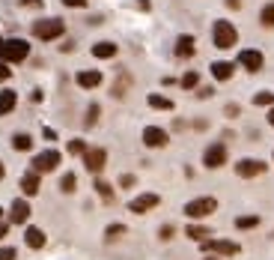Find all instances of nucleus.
Returning <instances> with one entry per match:
<instances>
[{
    "label": "nucleus",
    "instance_id": "2",
    "mask_svg": "<svg viewBox=\"0 0 274 260\" xmlns=\"http://www.w3.org/2000/svg\"><path fill=\"white\" fill-rule=\"evenodd\" d=\"M212 42H215V48H233L236 42H239V33H236V27L230 24V21H215V27H212Z\"/></svg>",
    "mask_w": 274,
    "mask_h": 260
},
{
    "label": "nucleus",
    "instance_id": "12",
    "mask_svg": "<svg viewBox=\"0 0 274 260\" xmlns=\"http://www.w3.org/2000/svg\"><path fill=\"white\" fill-rule=\"evenodd\" d=\"M239 63H241L247 72H259L265 60H262V54H259V51H254V48H244V51L239 54Z\"/></svg>",
    "mask_w": 274,
    "mask_h": 260
},
{
    "label": "nucleus",
    "instance_id": "21",
    "mask_svg": "<svg viewBox=\"0 0 274 260\" xmlns=\"http://www.w3.org/2000/svg\"><path fill=\"white\" fill-rule=\"evenodd\" d=\"M185 233H188L191 239H197V243H203L206 236H212V230L203 227V225H188V227H185Z\"/></svg>",
    "mask_w": 274,
    "mask_h": 260
},
{
    "label": "nucleus",
    "instance_id": "7",
    "mask_svg": "<svg viewBox=\"0 0 274 260\" xmlns=\"http://www.w3.org/2000/svg\"><path fill=\"white\" fill-rule=\"evenodd\" d=\"M203 165L206 168H221V165H226V147L223 144H212V147H206L203 153Z\"/></svg>",
    "mask_w": 274,
    "mask_h": 260
},
{
    "label": "nucleus",
    "instance_id": "46",
    "mask_svg": "<svg viewBox=\"0 0 274 260\" xmlns=\"http://www.w3.org/2000/svg\"><path fill=\"white\" fill-rule=\"evenodd\" d=\"M0 215H3V209H0Z\"/></svg>",
    "mask_w": 274,
    "mask_h": 260
},
{
    "label": "nucleus",
    "instance_id": "18",
    "mask_svg": "<svg viewBox=\"0 0 274 260\" xmlns=\"http://www.w3.org/2000/svg\"><path fill=\"white\" fill-rule=\"evenodd\" d=\"M15 105H18L15 90H3V93H0V117L9 114V111H15Z\"/></svg>",
    "mask_w": 274,
    "mask_h": 260
},
{
    "label": "nucleus",
    "instance_id": "24",
    "mask_svg": "<svg viewBox=\"0 0 274 260\" xmlns=\"http://www.w3.org/2000/svg\"><path fill=\"white\" fill-rule=\"evenodd\" d=\"M93 189H96V194L102 197L104 204H110V201H113V189H110L104 179H96V186H93Z\"/></svg>",
    "mask_w": 274,
    "mask_h": 260
},
{
    "label": "nucleus",
    "instance_id": "45",
    "mask_svg": "<svg viewBox=\"0 0 274 260\" xmlns=\"http://www.w3.org/2000/svg\"><path fill=\"white\" fill-rule=\"evenodd\" d=\"M206 260H221V257H206Z\"/></svg>",
    "mask_w": 274,
    "mask_h": 260
},
{
    "label": "nucleus",
    "instance_id": "43",
    "mask_svg": "<svg viewBox=\"0 0 274 260\" xmlns=\"http://www.w3.org/2000/svg\"><path fill=\"white\" fill-rule=\"evenodd\" d=\"M268 123H271V129H274V108L268 111Z\"/></svg>",
    "mask_w": 274,
    "mask_h": 260
},
{
    "label": "nucleus",
    "instance_id": "4",
    "mask_svg": "<svg viewBox=\"0 0 274 260\" xmlns=\"http://www.w3.org/2000/svg\"><path fill=\"white\" fill-rule=\"evenodd\" d=\"M218 209V201L215 197H197V201H188L185 204V215L188 218H206Z\"/></svg>",
    "mask_w": 274,
    "mask_h": 260
},
{
    "label": "nucleus",
    "instance_id": "9",
    "mask_svg": "<svg viewBox=\"0 0 274 260\" xmlns=\"http://www.w3.org/2000/svg\"><path fill=\"white\" fill-rule=\"evenodd\" d=\"M161 204V197L158 194H152V191H146V194H140V197H134L131 204H128V209L131 212H137V215H143V212H149V209H155Z\"/></svg>",
    "mask_w": 274,
    "mask_h": 260
},
{
    "label": "nucleus",
    "instance_id": "41",
    "mask_svg": "<svg viewBox=\"0 0 274 260\" xmlns=\"http://www.w3.org/2000/svg\"><path fill=\"white\" fill-rule=\"evenodd\" d=\"M6 233H9V225H0V239H3Z\"/></svg>",
    "mask_w": 274,
    "mask_h": 260
},
{
    "label": "nucleus",
    "instance_id": "30",
    "mask_svg": "<svg viewBox=\"0 0 274 260\" xmlns=\"http://www.w3.org/2000/svg\"><path fill=\"white\" fill-rule=\"evenodd\" d=\"M86 150H89V147H86L84 141H68V153H72V156H84Z\"/></svg>",
    "mask_w": 274,
    "mask_h": 260
},
{
    "label": "nucleus",
    "instance_id": "20",
    "mask_svg": "<svg viewBox=\"0 0 274 260\" xmlns=\"http://www.w3.org/2000/svg\"><path fill=\"white\" fill-rule=\"evenodd\" d=\"M212 75H215L218 81H230V78H233V63H226V60L212 63Z\"/></svg>",
    "mask_w": 274,
    "mask_h": 260
},
{
    "label": "nucleus",
    "instance_id": "3",
    "mask_svg": "<svg viewBox=\"0 0 274 260\" xmlns=\"http://www.w3.org/2000/svg\"><path fill=\"white\" fill-rule=\"evenodd\" d=\"M63 33H66V24H63L60 18H42V21H36L33 24V36L36 39H42V42L60 39Z\"/></svg>",
    "mask_w": 274,
    "mask_h": 260
},
{
    "label": "nucleus",
    "instance_id": "16",
    "mask_svg": "<svg viewBox=\"0 0 274 260\" xmlns=\"http://www.w3.org/2000/svg\"><path fill=\"white\" fill-rule=\"evenodd\" d=\"M21 191H24V197H33L39 194V173L36 171H27L21 176Z\"/></svg>",
    "mask_w": 274,
    "mask_h": 260
},
{
    "label": "nucleus",
    "instance_id": "10",
    "mask_svg": "<svg viewBox=\"0 0 274 260\" xmlns=\"http://www.w3.org/2000/svg\"><path fill=\"white\" fill-rule=\"evenodd\" d=\"M236 173L244 176V179L259 176V173H265V162H259V158H241L239 165H236Z\"/></svg>",
    "mask_w": 274,
    "mask_h": 260
},
{
    "label": "nucleus",
    "instance_id": "23",
    "mask_svg": "<svg viewBox=\"0 0 274 260\" xmlns=\"http://www.w3.org/2000/svg\"><path fill=\"white\" fill-rule=\"evenodd\" d=\"M12 147H15L18 153H27V150L33 147V138H30V135H24V132H18L15 138H12Z\"/></svg>",
    "mask_w": 274,
    "mask_h": 260
},
{
    "label": "nucleus",
    "instance_id": "33",
    "mask_svg": "<svg viewBox=\"0 0 274 260\" xmlns=\"http://www.w3.org/2000/svg\"><path fill=\"white\" fill-rule=\"evenodd\" d=\"M173 233H176V227H173V225H164L161 230H158V236H161L164 243H167V239H173Z\"/></svg>",
    "mask_w": 274,
    "mask_h": 260
},
{
    "label": "nucleus",
    "instance_id": "28",
    "mask_svg": "<svg viewBox=\"0 0 274 260\" xmlns=\"http://www.w3.org/2000/svg\"><path fill=\"white\" fill-rule=\"evenodd\" d=\"M125 230H128L125 225H110L104 230V239H120V236H125Z\"/></svg>",
    "mask_w": 274,
    "mask_h": 260
},
{
    "label": "nucleus",
    "instance_id": "13",
    "mask_svg": "<svg viewBox=\"0 0 274 260\" xmlns=\"http://www.w3.org/2000/svg\"><path fill=\"white\" fill-rule=\"evenodd\" d=\"M27 218H30V204L24 197H18L15 204H12V209H9V222L12 225H24Z\"/></svg>",
    "mask_w": 274,
    "mask_h": 260
},
{
    "label": "nucleus",
    "instance_id": "19",
    "mask_svg": "<svg viewBox=\"0 0 274 260\" xmlns=\"http://www.w3.org/2000/svg\"><path fill=\"white\" fill-rule=\"evenodd\" d=\"M24 243L30 245V248H42V245H45V233H42L39 227H27V230H24Z\"/></svg>",
    "mask_w": 274,
    "mask_h": 260
},
{
    "label": "nucleus",
    "instance_id": "42",
    "mask_svg": "<svg viewBox=\"0 0 274 260\" xmlns=\"http://www.w3.org/2000/svg\"><path fill=\"white\" fill-rule=\"evenodd\" d=\"M27 6H42V0H24Z\"/></svg>",
    "mask_w": 274,
    "mask_h": 260
},
{
    "label": "nucleus",
    "instance_id": "17",
    "mask_svg": "<svg viewBox=\"0 0 274 260\" xmlns=\"http://www.w3.org/2000/svg\"><path fill=\"white\" fill-rule=\"evenodd\" d=\"M93 57L110 60V57H117V45H113V42H96V45H93Z\"/></svg>",
    "mask_w": 274,
    "mask_h": 260
},
{
    "label": "nucleus",
    "instance_id": "34",
    "mask_svg": "<svg viewBox=\"0 0 274 260\" xmlns=\"http://www.w3.org/2000/svg\"><path fill=\"white\" fill-rule=\"evenodd\" d=\"M120 186H122V189H131V186H134V176H131V173H122V176H120Z\"/></svg>",
    "mask_w": 274,
    "mask_h": 260
},
{
    "label": "nucleus",
    "instance_id": "5",
    "mask_svg": "<svg viewBox=\"0 0 274 260\" xmlns=\"http://www.w3.org/2000/svg\"><path fill=\"white\" fill-rule=\"evenodd\" d=\"M60 158H63V156H60L57 150H45V153L33 156V171H36V173H51V171H57Z\"/></svg>",
    "mask_w": 274,
    "mask_h": 260
},
{
    "label": "nucleus",
    "instance_id": "1",
    "mask_svg": "<svg viewBox=\"0 0 274 260\" xmlns=\"http://www.w3.org/2000/svg\"><path fill=\"white\" fill-rule=\"evenodd\" d=\"M30 54V45L24 39H0V60L3 63H21L27 60Z\"/></svg>",
    "mask_w": 274,
    "mask_h": 260
},
{
    "label": "nucleus",
    "instance_id": "31",
    "mask_svg": "<svg viewBox=\"0 0 274 260\" xmlns=\"http://www.w3.org/2000/svg\"><path fill=\"white\" fill-rule=\"evenodd\" d=\"M254 102H257V105H274V93H257Z\"/></svg>",
    "mask_w": 274,
    "mask_h": 260
},
{
    "label": "nucleus",
    "instance_id": "36",
    "mask_svg": "<svg viewBox=\"0 0 274 260\" xmlns=\"http://www.w3.org/2000/svg\"><path fill=\"white\" fill-rule=\"evenodd\" d=\"M0 260H15V248H0Z\"/></svg>",
    "mask_w": 274,
    "mask_h": 260
},
{
    "label": "nucleus",
    "instance_id": "44",
    "mask_svg": "<svg viewBox=\"0 0 274 260\" xmlns=\"http://www.w3.org/2000/svg\"><path fill=\"white\" fill-rule=\"evenodd\" d=\"M0 179H3V165H0Z\"/></svg>",
    "mask_w": 274,
    "mask_h": 260
},
{
    "label": "nucleus",
    "instance_id": "35",
    "mask_svg": "<svg viewBox=\"0 0 274 260\" xmlns=\"http://www.w3.org/2000/svg\"><path fill=\"white\" fill-rule=\"evenodd\" d=\"M9 75H12L9 63H3V60H0V81H9Z\"/></svg>",
    "mask_w": 274,
    "mask_h": 260
},
{
    "label": "nucleus",
    "instance_id": "38",
    "mask_svg": "<svg viewBox=\"0 0 274 260\" xmlns=\"http://www.w3.org/2000/svg\"><path fill=\"white\" fill-rule=\"evenodd\" d=\"M212 93H215V90H212V87H203V90H200V93H197V96H200V99H209V96H212Z\"/></svg>",
    "mask_w": 274,
    "mask_h": 260
},
{
    "label": "nucleus",
    "instance_id": "40",
    "mask_svg": "<svg viewBox=\"0 0 274 260\" xmlns=\"http://www.w3.org/2000/svg\"><path fill=\"white\" fill-rule=\"evenodd\" d=\"M226 6H230V9H239V6H241V0H226Z\"/></svg>",
    "mask_w": 274,
    "mask_h": 260
},
{
    "label": "nucleus",
    "instance_id": "37",
    "mask_svg": "<svg viewBox=\"0 0 274 260\" xmlns=\"http://www.w3.org/2000/svg\"><path fill=\"white\" fill-rule=\"evenodd\" d=\"M66 6H72V9H78V6H86V0H63Z\"/></svg>",
    "mask_w": 274,
    "mask_h": 260
},
{
    "label": "nucleus",
    "instance_id": "39",
    "mask_svg": "<svg viewBox=\"0 0 274 260\" xmlns=\"http://www.w3.org/2000/svg\"><path fill=\"white\" fill-rule=\"evenodd\" d=\"M239 114V105H226V117H236Z\"/></svg>",
    "mask_w": 274,
    "mask_h": 260
},
{
    "label": "nucleus",
    "instance_id": "22",
    "mask_svg": "<svg viewBox=\"0 0 274 260\" xmlns=\"http://www.w3.org/2000/svg\"><path fill=\"white\" fill-rule=\"evenodd\" d=\"M146 102H149V108H158V111H173V102L167 96H158V93H152Z\"/></svg>",
    "mask_w": 274,
    "mask_h": 260
},
{
    "label": "nucleus",
    "instance_id": "11",
    "mask_svg": "<svg viewBox=\"0 0 274 260\" xmlns=\"http://www.w3.org/2000/svg\"><path fill=\"white\" fill-rule=\"evenodd\" d=\"M167 141H170L167 132L158 129V126H146V129H143V144H146V147H155V150H158V147H164Z\"/></svg>",
    "mask_w": 274,
    "mask_h": 260
},
{
    "label": "nucleus",
    "instance_id": "8",
    "mask_svg": "<svg viewBox=\"0 0 274 260\" xmlns=\"http://www.w3.org/2000/svg\"><path fill=\"white\" fill-rule=\"evenodd\" d=\"M104 162H107V153H104L102 147H89L84 153V168L89 173H99L104 168Z\"/></svg>",
    "mask_w": 274,
    "mask_h": 260
},
{
    "label": "nucleus",
    "instance_id": "25",
    "mask_svg": "<svg viewBox=\"0 0 274 260\" xmlns=\"http://www.w3.org/2000/svg\"><path fill=\"white\" fill-rule=\"evenodd\" d=\"M259 225V215H239L236 218V227L239 230H250V227H257Z\"/></svg>",
    "mask_w": 274,
    "mask_h": 260
},
{
    "label": "nucleus",
    "instance_id": "26",
    "mask_svg": "<svg viewBox=\"0 0 274 260\" xmlns=\"http://www.w3.org/2000/svg\"><path fill=\"white\" fill-rule=\"evenodd\" d=\"M259 21H262V27H274V3L262 6V12H259Z\"/></svg>",
    "mask_w": 274,
    "mask_h": 260
},
{
    "label": "nucleus",
    "instance_id": "6",
    "mask_svg": "<svg viewBox=\"0 0 274 260\" xmlns=\"http://www.w3.org/2000/svg\"><path fill=\"white\" fill-rule=\"evenodd\" d=\"M200 248H203V251H215V254H221V257H233V254H239V245L230 243V239H203Z\"/></svg>",
    "mask_w": 274,
    "mask_h": 260
},
{
    "label": "nucleus",
    "instance_id": "27",
    "mask_svg": "<svg viewBox=\"0 0 274 260\" xmlns=\"http://www.w3.org/2000/svg\"><path fill=\"white\" fill-rule=\"evenodd\" d=\"M75 186H78V176H75V173H63V179H60V189L66 191V194H72V191H75Z\"/></svg>",
    "mask_w": 274,
    "mask_h": 260
},
{
    "label": "nucleus",
    "instance_id": "15",
    "mask_svg": "<svg viewBox=\"0 0 274 260\" xmlns=\"http://www.w3.org/2000/svg\"><path fill=\"white\" fill-rule=\"evenodd\" d=\"M194 51H197V45H194V36H179L176 39V57H182V60H188V57H194Z\"/></svg>",
    "mask_w": 274,
    "mask_h": 260
},
{
    "label": "nucleus",
    "instance_id": "29",
    "mask_svg": "<svg viewBox=\"0 0 274 260\" xmlns=\"http://www.w3.org/2000/svg\"><path fill=\"white\" fill-rule=\"evenodd\" d=\"M197 84H200V75H197V72H185V75H182V87H185V90H194Z\"/></svg>",
    "mask_w": 274,
    "mask_h": 260
},
{
    "label": "nucleus",
    "instance_id": "14",
    "mask_svg": "<svg viewBox=\"0 0 274 260\" xmlns=\"http://www.w3.org/2000/svg\"><path fill=\"white\" fill-rule=\"evenodd\" d=\"M78 87H84V90H93V87H99L102 84V72L99 69H84V72H78Z\"/></svg>",
    "mask_w": 274,
    "mask_h": 260
},
{
    "label": "nucleus",
    "instance_id": "32",
    "mask_svg": "<svg viewBox=\"0 0 274 260\" xmlns=\"http://www.w3.org/2000/svg\"><path fill=\"white\" fill-rule=\"evenodd\" d=\"M96 120H99V105H89L86 108V126H93Z\"/></svg>",
    "mask_w": 274,
    "mask_h": 260
}]
</instances>
